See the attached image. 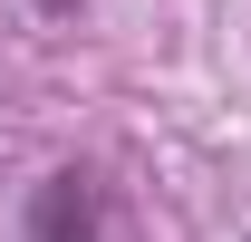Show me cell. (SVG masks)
<instances>
[{"mask_svg": "<svg viewBox=\"0 0 251 242\" xmlns=\"http://www.w3.org/2000/svg\"><path fill=\"white\" fill-rule=\"evenodd\" d=\"M29 242H106V184L87 165H58L29 194Z\"/></svg>", "mask_w": 251, "mask_h": 242, "instance_id": "1", "label": "cell"}, {"mask_svg": "<svg viewBox=\"0 0 251 242\" xmlns=\"http://www.w3.org/2000/svg\"><path fill=\"white\" fill-rule=\"evenodd\" d=\"M39 10H49V20H68V10H77V0H39Z\"/></svg>", "mask_w": 251, "mask_h": 242, "instance_id": "2", "label": "cell"}]
</instances>
